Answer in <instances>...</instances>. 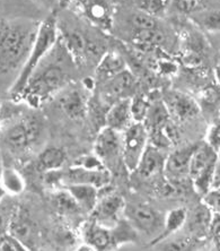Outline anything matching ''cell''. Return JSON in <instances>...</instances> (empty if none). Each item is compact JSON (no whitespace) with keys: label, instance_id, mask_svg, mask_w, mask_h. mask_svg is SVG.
Wrapping results in <instances>:
<instances>
[{"label":"cell","instance_id":"obj_1","mask_svg":"<svg viewBox=\"0 0 220 251\" xmlns=\"http://www.w3.org/2000/svg\"><path fill=\"white\" fill-rule=\"evenodd\" d=\"M39 27L8 25L0 31V66L13 68L25 54H29Z\"/></svg>","mask_w":220,"mask_h":251},{"label":"cell","instance_id":"obj_2","mask_svg":"<svg viewBox=\"0 0 220 251\" xmlns=\"http://www.w3.org/2000/svg\"><path fill=\"white\" fill-rule=\"evenodd\" d=\"M57 36L58 32L56 18L52 16L47 17L38 29L34 43H33L32 49L29 51L24 67L13 86L14 93H22V91L24 90V87L28 83L29 78L34 75V70L39 66L40 61L52 49V47L57 41Z\"/></svg>","mask_w":220,"mask_h":251},{"label":"cell","instance_id":"obj_3","mask_svg":"<svg viewBox=\"0 0 220 251\" xmlns=\"http://www.w3.org/2000/svg\"><path fill=\"white\" fill-rule=\"evenodd\" d=\"M218 157V153L207 143L198 145L194 151L189 176L193 188L201 195L204 196L211 190L212 176Z\"/></svg>","mask_w":220,"mask_h":251},{"label":"cell","instance_id":"obj_4","mask_svg":"<svg viewBox=\"0 0 220 251\" xmlns=\"http://www.w3.org/2000/svg\"><path fill=\"white\" fill-rule=\"evenodd\" d=\"M148 129L144 123L133 121L126 130L122 138V158L130 172L137 170L142 154L148 146Z\"/></svg>","mask_w":220,"mask_h":251},{"label":"cell","instance_id":"obj_5","mask_svg":"<svg viewBox=\"0 0 220 251\" xmlns=\"http://www.w3.org/2000/svg\"><path fill=\"white\" fill-rule=\"evenodd\" d=\"M66 78V73L59 66H49L38 76L33 75L22 92H24L29 99L42 100L54 91L60 90L64 86Z\"/></svg>","mask_w":220,"mask_h":251},{"label":"cell","instance_id":"obj_6","mask_svg":"<svg viewBox=\"0 0 220 251\" xmlns=\"http://www.w3.org/2000/svg\"><path fill=\"white\" fill-rule=\"evenodd\" d=\"M124 212L132 226L146 234H155L160 230L161 226H164V221L160 214L147 204L132 202L126 206Z\"/></svg>","mask_w":220,"mask_h":251},{"label":"cell","instance_id":"obj_7","mask_svg":"<svg viewBox=\"0 0 220 251\" xmlns=\"http://www.w3.org/2000/svg\"><path fill=\"white\" fill-rule=\"evenodd\" d=\"M94 149L96 156L104 164L115 161L119 155H122V138L120 137V131L106 126L97 135Z\"/></svg>","mask_w":220,"mask_h":251},{"label":"cell","instance_id":"obj_8","mask_svg":"<svg viewBox=\"0 0 220 251\" xmlns=\"http://www.w3.org/2000/svg\"><path fill=\"white\" fill-rule=\"evenodd\" d=\"M62 180L67 186L69 184H90V186L96 187L97 189H102L110 183V172L106 168L96 170L76 165L62 176Z\"/></svg>","mask_w":220,"mask_h":251},{"label":"cell","instance_id":"obj_9","mask_svg":"<svg viewBox=\"0 0 220 251\" xmlns=\"http://www.w3.org/2000/svg\"><path fill=\"white\" fill-rule=\"evenodd\" d=\"M171 116H174L181 120H186L196 117L200 112L199 105L194 100L184 93L171 92L164 100Z\"/></svg>","mask_w":220,"mask_h":251},{"label":"cell","instance_id":"obj_10","mask_svg":"<svg viewBox=\"0 0 220 251\" xmlns=\"http://www.w3.org/2000/svg\"><path fill=\"white\" fill-rule=\"evenodd\" d=\"M197 146L198 145L184 146L168 155L166 157V163H165V171L175 179L184 178L189 176L191 160H192Z\"/></svg>","mask_w":220,"mask_h":251},{"label":"cell","instance_id":"obj_11","mask_svg":"<svg viewBox=\"0 0 220 251\" xmlns=\"http://www.w3.org/2000/svg\"><path fill=\"white\" fill-rule=\"evenodd\" d=\"M133 120L131 113V100L121 99L117 100L110 106L105 117L106 126L117 131H124L132 124Z\"/></svg>","mask_w":220,"mask_h":251},{"label":"cell","instance_id":"obj_12","mask_svg":"<svg viewBox=\"0 0 220 251\" xmlns=\"http://www.w3.org/2000/svg\"><path fill=\"white\" fill-rule=\"evenodd\" d=\"M39 132V125L35 121H27L15 125L7 132L6 142L13 150H24Z\"/></svg>","mask_w":220,"mask_h":251},{"label":"cell","instance_id":"obj_13","mask_svg":"<svg viewBox=\"0 0 220 251\" xmlns=\"http://www.w3.org/2000/svg\"><path fill=\"white\" fill-rule=\"evenodd\" d=\"M165 163H166V157L161 154L159 147L148 145L135 171H138L139 175L144 178H149L164 170Z\"/></svg>","mask_w":220,"mask_h":251},{"label":"cell","instance_id":"obj_14","mask_svg":"<svg viewBox=\"0 0 220 251\" xmlns=\"http://www.w3.org/2000/svg\"><path fill=\"white\" fill-rule=\"evenodd\" d=\"M124 202L120 195L117 194H106L103 197H98L97 204L94 208V215L100 222H111L115 220L117 214L123 208Z\"/></svg>","mask_w":220,"mask_h":251},{"label":"cell","instance_id":"obj_15","mask_svg":"<svg viewBox=\"0 0 220 251\" xmlns=\"http://www.w3.org/2000/svg\"><path fill=\"white\" fill-rule=\"evenodd\" d=\"M106 82L108 83L105 85L104 93L106 97L114 100L115 102L117 100L127 98L128 93L132 90L134 79L131 73L128 72V70H123V72L119 73L114 77L106 80Z\"/></svg>","mask_w":220,"mask_h":251},{"label":"cell","instance_id":"obj_16","mask_svg":"<svg viewBox=\"0 0 220 251\" xmlns=\"http://www.w3.org/2000/svg\"><path fill=\"white\" fill-rule=\"evenodd\" d=\"M10 234L23 243L24 246L33 245L35 239V227L32 221L24 213H17L9 222ZM27 248V247H26Z\"/></svg>","mask_w":220,"mask_h":251},{"label":"cell","instance_id":"obj_17","mask_svg":"<svg viewBox=\"0 0 220 251\" xmlns=\"http://www.w3.org/2000/svg\"><path fill=\"white\" fill-rule=\"evenodd\" d=\"M87 17L102 28H109L111 23V7L108 0H84Z\"/></svg>","mask_w":220,"mask_h":251},{"label":"cell","instance_id":"obj_18","mask_svg":"<svg viewBox=\"0 0 220 251\" xmlns=\"http://www.w3.org/2000/svg\"><path fill=\"white\" fill-rule=\"evenodd\" d=\"M67 190L72 195L80 208L87 212H93L100 197V189L90 184H69Z\"/></svg>","mask_w":220,"mask_h":251},{"label":"cell","instance_id":"obj_19","mask_svg":"<svg viewBox=\"0 0 220 251\" xmlns=\"http://www.w3.org/2000/svg\"><path fill=\"white\" fill-rule=\"evenodd\" d=\"M59 105L62 111L71 119H79L85 116V101H84L83 95L76 90L65 92L59 99Z\"/></svg>","mask_w":220,"mask_h":251},{"label":"cell","instance_id":"obj_20","mask_svg":"<svg viewBox=\"0 0 220 251\" xmlns=\"http://www.w3.org/2000/svg\"><path fill=\"white\" fill-rule=\"evenodd\" d=\"M212 220L211 208L205 204H202L193 210L191 215L186 217L185 224H188L190 232L196 235H201L209 231Z\"/></svg>","mask_w":220,"mask_h":251},{"label":"cell","instance_id":"obj_21","mask_svg":"<svg viewBox=\"0 0 220 251\" xmlns=\"http://www.w3.org/2000/svg\"><path fill=\"white\" fill-rule=\"evenodd\" d=\"M87 246L94 250H105L112 245L113 237L108 228L97 224H90L85 232Z\"/></svg>","mask_w":220,"mask_h":251},{"label":"cell","instance_id":"obj_22","mask_svg":"<svg viewBox=\"0 0 220 251\" xmlns=\"http://www.w3.org/2000/svg\"><path fill=\"white\" fill-rule=\"evenodd\" d=\"M170 117L171 113L168 111L165 102H156L153 105H149L144 124L148 131L157 130V129L163 128L168 124Z\"/></svg>","mask_w":220,"mask_h":251},{"label":"cell","instance_id":"obj_23","mask_svg":"<svg viewBox=\"0 0 220 251\" xmlns=\"http://www.w3.org/2000/svg\"><path fill=\"white\" fill-rule=\"evenodd\" d=\"M66 161V153L59 147H47L39 156V169L43 172H56Z\"/></svg>","mask_w":220,"mask_h":251},{"label":"cell","instance_id":"obj_24","mask_svg":"<svg viewBox=\"0 0 220 251\" xmlns=\"http://www.w3.org/2000/svg\"><path fill=\"white\" fill-rule=\"evenodd\" d=\"M123 70H126L123 59L116 53H108L98 65L97 75L108 80Z\"/></svg>","mask_w":220,"mask_h":251},{"label":"cell","instance_id":"obj_25","mask_svg":"<svg viewBox=\"0 0 220 251\" xmlns=\"http://www.w3.org/2000/svg\"><path fill=\"white\" fill-rule=\"evenodd\" d=\"M186 217H188V213L183 208H176L168 212V214L165 217L164 221V231L157 238V241H160L164 238H167L168 235L175 233L178 231L183 225H185Z\"/></svg>","mask_w":220,"mask_h":251},{"label":"cell","instance_id":"obj_26","mask_svg":"<svg viewBox=\"0 0 220 251\" xmlns=\"http://www.w3.org/2000/svg\"><path fill=\"white\" fill-rule=\"evenodd\" d=\"M133 39L134 42L140 44V46L153 47L163 43L165 40V35L158 28L135 29Z\"/></svg>","mask_w":220,"mask_h":251},{"label":"cell","instance_id":"obj_27","mask_svg":"<svg viewBox=\"0 0 220 251\" xmlns=\"http://www.w3.org/2000/svg\"><path fill=\"white\" fill-rule=\"evenodd\" d=\"M66 46L73 56L82 57L86 52L88 42L83 34L72 31L66 34Z\"/></svg>","mask_w":220,"mask_h":251},{"label":"cell","instance_id":"obj_28","mask_svg":"<svg viewBox=\"0 0 220 251\" xmlns=\"http://www.w3.org/2000/svg\"><path fill=\"white\" fill-rule=\"evenodd\" d=\"M54 205H56L58 212L61 214H75L80 208L75 198L72 197V195L68 190L56 195Z\"/></svg>","mask_w":220,"mask_h":251},{"label":"cell","instance_id":"obj_29","mask_svg":"<svg viewBox=\"0 0 220 251\" xmlns=\"http://www.w3.org/2000/svg\"><path fill=\"white\" fill-rule=\"evenodd\" d=\"M131 24L134 29L157 28V22L155 16L144 12V10L132 15Z\"/></svg>","mask_w":220,"mask_h":251},{"label":"cell","instance_id":"obj_30","mask_svg":"<svg viewBox=\"0 0 220 251\" xmlns=\"http://www.w3.org/2000/svg\"><path fill=\"white\" fill-rule=\"evenodd\" d=\"M148 109L149 104L144 97H134L131 100V113L133 121L144 123Z\"/></svg>","mask_w":220,"mask_h":251},{"label":"cell","instance_id":"obj_31","mask_svg":"<svg viewBox=\"0 0 220 251\" xmlns=\"http://www.w3.org/2000/svg\"><path fill=\"white\" fill-rule=\"evenodd\" d=\"M200 25L207 29V31L217 32L220 31V10H212L199 15L198 18Z\"/></svg>","mask_w":220,"mask_h":251},{"label":"cell","instance_id":"obj_32","mask_svg":"<svg viewBox=\"0 0 220 251\" xmlns=\"http://www.w3.org/2000/svg\"><path fill=\"white\" fill-rule=\"evenodd\" d=\"M170 2V0H140L142 10L153 16L163 13Z\"/></svg>","mask_w":220,"mask_h":251},{"label":"cell","instance_id":"obj_33","mask_svg":"<svg viewBox=\"0 0 220 251\" xmlns=\"http://www.w3.org/2000/svg\"><path fill=\"white\" fill-rule=\"evenodd\" d=\"M207 144L217 153L220 151V119L216 120L209 128L207 134Z\"/></svg>","mask_w":220,"mask_h":251},{"label":"cell","instance_id":"obj_34","mask_svg":"<svg viewBox=\"0 0 220 251\" xmlns=\"http://www.w3.org/2000/svg\"><path fill=\"white\" fill-rule=\"evenodd\" d=\"M26 249V247L12 234L5 235L0 239V250L1 251H22Z\"/></svg>","mask_w":220,"mask_h":251},{"label":"cell","instance_id":"obj_35","mask_svg":"<svg viewBox=\"0 0 220 251\" xmlns=\"http://www.w3.org/2000/svg\"><path fill=\"white\" fill-rule=\"evenodd\" d=\"M3 182L9 190L14 193H20L23 189V181L20 178V176L16 175L14 171H6L3 176Z\"/></svg>","mask_w":220,"mask_h":251},{"label":"cell","instance_id":"obj_36","mask_svg":"<svg viewBox=\"0 0 220 251\" xmlns=\"http://www.w3.org/2000/svg\"><path fill=\"white\" fill-rule=\"evenodd\" d=\"M204 202L215 213H220V188L211 189L208 194L204 195Z\"/></svg>","mask_w":220,"mask_h":251},{"label":"cell","instance_id":"obj_37","mask_svg":"<svg viewBox=\"0 0 220 251\" xmlns=\"http://www.w3.org/2000/svg\"><path fill=\"white\" fill-rule=\"evenodd\" d=\"M161 245H164L159 248L161 250L178 251L192 249V243H191V241H186V240H174V241H171L168 243H161Z\"/></svg>","mask_w":220,"mask_h":251},{"label":"cell","instance_id":"obj_38","mask_svg":"<svg viewBox=\"0 0 220 251\" xmlns=\"http://www.w3.org/2000/svg\"><path fill=\"white\" fill-rule=\"evenodd\" d=\"M209 231L214 234V237H220V213H215V215H212Z\"/></svg>","mask_w":220,"mask_h":251},{"label":"cell","instance_id":"obj_39","mask_svg":"<svg viewBox=\"0 0 220 251\" xmlns=\"http://www.w3.org/2000/svg\"><path fill=\"white\" fill-rule=\"evenodd\" d=\"M218 188H220V157H218L217 163H216L211 184V189H218Z\"/></svg>","mask_w":220,"mask_h":251},{"label":"cell","instance_id":"obj_40","mask_svg":"<svg viewBox=\"0 0 220 251\" xmlns=\"http://www.w3.org/2000/svg\"><path fill=\"white\" fill-rule=\"evenodd\" d=\"M215 75H216V79H217L218 84L220 85V61L216 66V69H215Z\"/></svg>","mask_w":220,"mask_h":251},{"label":"cell","instance_id":"obj_41","mask_svg":"<svg viewBox=\"0 0 220 251\" xmlns=\"http://www.w3.org/2000/svg\"><path fill=\"white\" fill-rule=\"evenodd\" d=\"M218 156L220 157V151H219V152H218Z\"/></svg>","mask_w":220,"mask_h":251}]
</instances>
